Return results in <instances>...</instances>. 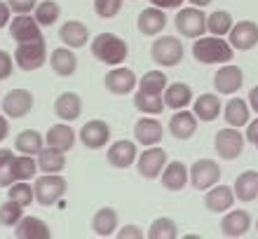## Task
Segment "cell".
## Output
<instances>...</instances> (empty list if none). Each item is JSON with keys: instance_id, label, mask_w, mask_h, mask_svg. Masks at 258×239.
<instances>
[{"instance_id": "cell-1", "label": "cell", "mask_w": 258, "mask_h": 239, "mask_svg": "<svg viewBox=\"0 0 258 239\" xmlns=\"http://www.w3.org/2000/svg\"><path fill=\"white\" fill-rule=\"evenodd\" d=\"M232 54H235L232 45L223 40L221 35H202V38H195V42H192V59L204 63V66L228 63L232 61Z\"/></svg>"}, {"instance_id": "cell-2", "label": "cell", "mask_w": 258, "mask_h": 239, "mask_svg": "<svg viewBox=\"0 0 258 239\" xmlns=\"http://www.w3.org/2000/svg\"><path fill=\"white\" fill-rule=\"evenodd\" d=\"M89 49H92L96 61L106 63V66H120V63L127 61L129 56L127 42L115 33H99L94 40L89 42Z\"/></svg>"}, {"instance_id": "cell-3", "label": "cell", "mask_w": 258, "mask_h": 239, "mask_svg": "<svg viewBox=\"0 0 258 239\" xmlns=\"http://www.w3.org/2000/svg\"><path fill=\"white\" fill-rule=\"evenodd\" d=\"M14 63H17V68L26 70V73L42 68L47 63V42H45V38H35V40H28V42H17Z\"/></svg>"}, {"instance_id": "cell-4", "label": "cell", "mask_w": 258, "mask_h": 239, "mask_svg": "<svg viewBox=\"0 0 258 239\" xmlns=\"http://www.w3.org/2000/svg\"><path fill=\"white\" fill-rule=\"evenodd\" d=\"M183 42L178 40L176 35H160L153 45H150V56L157 66L162 68H174L183 61Z\"/></svg>"}, {"instance_id": "cell-5", "label": "cell", "mask_w": 258, "mask_h": 239, "mask_svg": "<svg viewBox=\"0 0 258 239\" xmlns=\"http://www.w3.org/2000/svg\"><path fill=\"white\" fill-rule=\"evenodd\" d=\"M35 202L42 206H54L59 199L66 195L68 181L61 174H45V176H35L33 183Z\"/></svg>"}, {"instance_id": "cell-6", "label": "cell", "mask_w": 258, "mask_h": 239, "mask_svg": "<svg viewBox=\"0 0 258 239\" xmlns=\"http://www.w3.org/2000/svg\"><path fill=\"white\" fill-rule=\"evenodd\" d=\"M244 143H246V136L244 134H239V129L235 127H225V129L216 131V136H214V150L221 160H237L244 150Z\"/></svg>"}, {"instance_id": "cell-7", "label": "cell", "mask_w": 258, "mask_h": 239, "mask_svg": "<svg viewBox=\"0 0 258 239\" xmlns=\"http://www.w3.org/2000/svg\"><path fill=\"white\" fill-rule=\"evenodd\" d=\"M174 26L183 38H202L207 33V14L202 7H183L174 19Z\"/></svg>"}, {"instance_id": "cell-8", "label": "cell", "mask_w": 258, "mask_h": 239, "mask_svg": "<svg viewBox=\"0 0 258 239\" xmlns=\"http://www.w3.org/2000/svg\"><path fill=\"white\" fill-rule=\"evenodd\" d=\"M167 162H169V157H167L164 148L150 145V148H146V150L136 157V171H139L141 178H146V181H155V178H160V174H162V169L167 167Z\"/></svg>"}, {"instance_id": "cell-9", "label": "cell", "mask_w": 258, "mask_h": 239, "mask_svg": "<svg viewBox=\"0 0 258 239\" xmlns=\"http://www.w3.org/2000/svg\"><path fill=\"white\" fill-rule=\"evenodd\" d=\"M218 178H221V167L216 160L202 157L190 167V185L200 192H207L211 185H216Z\"/></svg>"}, {"instance_id": "cell-10", "label": "cell", "mask_w": 258, "mask_h": 239, "mask_svg": "<svg viewBox=\"0 0 258 239\" xmlns=\"http://www.w3.org/2000/svg\"><path fill=\"white\" fill-rule=\"evenodd\" d=\"M33 103L35 99L28 89H12V92L5 94L3 103H0V110L7 117H12V120H21V117H26L33 110Z\"/></svg>"}, {"instance_id": "cell-11", "label": "cell", "mask_w": 258, "mask_h": 239, "mask_svg": "<svg viewBox=\"0 0 258 239\" xmlns=\"http://www.w3.org/2000/svg\"><path fill=\"white\" fill-rule=\"evenodd\" d=\"M103 87H106V92H110V94L124 96V94H132V92L139 87V77H136V73L132 68L115 66L110 73H106Z\"/></svg>"}, {"instance_id": "cell-12", "label": "cell", "mask_w": 258, "mask_h": 239, "mask_svg": "<svg viewBox=\"0 0 258 239\" xmlns=\"http://www.w3.org/2000/svg\"><path fill=\"white\" fill-rule=\"evenodd\" d=\"M228 42L232 45V49L237 52H249L258 45V24L251 19L237 21L232 31L228 33Z\"/></svg>"}, {"instance_id": "cell-13", "label": "cell", "mask_w": 258, "mask_h": 239, "mask_svg": "<svg viewBox=\"0 0 258 239\" xmlns=\"http://www.w3.org/2000/svg\"><path fill=\"white\" fill-rule=\"evenodd\" d=\"M244 85V73L239 66L223 63L221 68L214 73V89L216 94H237Z\"/></svg>"}, {"instance_id": "cell-14", "label": "cell", "mask_w": 258, "mask_h": 239, "mask_svg": "<svg viewBox=\"0 0 258 239\" xmlns=\"http://www.w3.org/2000/svg\"><path fill=\"white\" fill-rule=\"evenodd\" d=\"M78 136H80L85 148H89V150H101L103 145L110 141V124L103 122V120H89V122L82 124V129Z\"/></svg>"}, {"instance_id": "cell-15", "label": "cell", "mask_w": 258, "mask_h": 239, "mask_svg": "<svg viewBox=\"0 0 258 239\" xmlns=\"http://www.w3.org/2000/svg\"><path fill=\"white\" fill-rule=\"evenodd\" d=\"M139 157V150H136V141H129V138H120L115 143H110L108 152H106V160H108L110 167L115 169H127L132 164H136Z\"/></svg>"}, {"instance_id": "cell-16", "label": "cell", "mask_w": 258, "mask_h": 239, "mask_svg": "<svg viewBox=\"0 0 258 239\" xmlns=\"http://www.w3.org/2000/svg\"><path fill=\"white\" fill-rule=\"evenodd\" d=\"M40 28L42 26L31 14H14L12 21H10V35H12L14 42H28L35 40V38H42Z\"/></svg>"}, {"instance_id": "cell-17", "label": "cell", "mask_w": 258, "mask_h": 239, "mask_svg": "<svg viewBox=\"0 0 258 239\" xmlns=\"http://www.w3.org/2000/svg\"><path fill=\"white\" fill-rule=\"evenodd\" d=\"M251 230V213L244 211V209H237V211H230L223 216L221 220V232L223 237H230V239H237V237H244L246 232Z\"/></svg>"}, {"instance_id": "cell-18", "label": "cell", "mask_w": 258, "mask_h": 239, "mask_svg": "<svg viewBox=\"0 0 258 239\" xmlns=\"http://www.w3.org/2000/svg\"><path fill=\"white\" fill-rule=\"evenodd\" d=\"M235 190H232L230 185H211L209 190H207V195H204V206L209 209L211 213H225L228 209H232V204H235Z\"/></svg>"}, {"instance_id": "cell-19", "label": "cell", "mask_w": 258, "mask_h": 239, "mask_svg": "<svg viewBox=\"0 0 258 239\" xmlns=\"http://www.w3.org/2000/svg\"><path fill=\"white\" fill-rule=\"evenodd\" d=\"M164 136L162 122L155 120V117H141L136 120L134 124V138L136 143H141L143 148H150V145H157Z\"/></svg>"}, {"instance_id": "cell-20", "label": "cell", "mask_w": 258, "mask_h": 239, "mask_svg": "<svg viewBox=\"0 0 258 239\" xmlns=\"http://www.w3.org/2000/svg\"><path fill=\"white\" fill-rule=\"evenodd\" d=\"M136 26H139V33L148 35V38H155L164 31L167 26V14H164L162 7H146L141 14H139V21H136Z\"/></svg>"}, {"instance_id": "cell-21", "label": "cell", "mask_w": 258, "mask_h": 239, "mask_svg": "<svg viewBox=\"0 0 258 239\" xmlns=\"http://www.w3.org/2000/svg\"><path fill=\"white\" fill-rule=\"evenodd\" d=\"M160 181H162V188H167L169 192H181L190 181V167H185L183 162H167V167L160 174Z\"/></svg>"}, {"instance_id": "cell-22", "label": "cell", "mask_w": 258, "mask_h": 239, "mask_svg": "<svg viewBox=\"0 0 258 239\" xmlns=\"http://www.w3.org/2000/svg\"><path fill=\"white\" fill-rule=\"evenodd\" d=\"M54 115L61 122H75L82 115V99L75 92H61L54 101Z\"/></svg>"}, {"instance_id": "cell-23", "label": "cell", "mask_w": 258, "mask_h": 239, "mask_svg": "<svg viewBox=\"0 0 258 239\" xmlns=\"http://www.w3.org/2000/svg\"><path fill=\"white\" fill-rule=\"evenodd\" d=\"M197 129V115L192 110H176L174 115L169 117V134L178 141H188V138L195 134Z\"/></svg>"}, {"instance_id": "cell-24", "label": "cell", "mask_w": 258, "mask_h": 239, "mask_svg": "<svg viewBox=\"0 0 258 239\" xmlns=\"http://www.w3.org/2000/svg\"><path fill=\"white\" fill-rule=\"evenodd\" d=\"M14 237L17 239H52V230L42 218L35 216H24L14 225Z\"/></svg>"}, {"instance_id": "cell-25", "label": "cell", "mask_w": 258, "mask_h": 239, "mask_svg": "<svg viewBox=\"0 0 258 239\" xmlns=\"http://www.w3.org/2000/svg\"><path fill=\"white\" fill-rule=\"evenodd\" d=\"M223 120L228 127H235V129H242L251 122V106L244 99H230L223 108Z\"/></svg>"}, {"instance_id": "cell-26", "label": "cell", "mask_w": 258, "mask_h": 239, "mask_svg": "<svg viewBox=\"0 0 258 239\" xmlns=\"http://www.w3.org/2000/svg\"><path fill=\"white\" fill-rule=\"evenodd\" d=\"M49 68L54 70L59 77H71L78 70V56L71 47H56L49 54Z\"/></svg>"}, {"instance_id": "cell-27", "label": "cell", "mask_w": 258, "mask_h": 239, "mask_svg": "<svg viewBox=\"0 0 258 239\" xmlns=\"http://www.w3.org/2000/svg\"><path fill=\"white\" fill-rule=\"evenodd\" d=\"M59 38H61V42L66 45V47L80 49L89 42V28L85 26L82 21L71 19V21H66V24H61V28H59Z\"/></svg>"}, {"instance_id": "cell-28", "label": "cell", "mask_w": 258, "mask_h": 239, "mask_svg": "<svg viewBox=\"0 0 258 239\" xmlns=\"http://www.w3.org/2000/svg\"><path fill=\"white\" fill-rule=\"evenodd\" d=\"M75 138H78V134L68 127V122H59V124H52L47 129V134H45V145L68 152L75 145Z\"/></svg>"}, {"instance_id": "cell-29", "label": "cell", "mask_w": 258, "mask_h": 239, "mask_svg": "<svg viewBox=\"0 0 258 239\" xmlns=\"http://www.w3.org/2000/svg\"><path fill=\"white\" fill-rule=\"evenodd\" d=\"M162 96H164V106H167V108H171V110L188 108V106L195 101L190 85H185V82H174V85H167V89H164Z\"/></svg>"}, {"instance_id": "cell-30", "label": "cell", "mask_w": 258, "mask_h": 239, "mask_svg": "<svg viewBox=\"0 0 258 239\" xmlns=\"http://www.w3.org/2000/svg\"><path fill=\"white\" fill-rule=\"evenodd\" d=\"M221 110H223V106H221L218 94H200L192 101V113L197 115L200 122H214L221 115Z\"/></svg>"}, {"instance_id": "cell-31", "label": "cell", "mask_w": 258, "mask_h": 239, "mask_svg": "<svg viewBox=\"0 0 258 239\" xmlns=\"http://www.w3.org/2000/svg\"><path fill=\"white\" fill-rule=\"evenodd\" d=\"M117 211L113 206H101L99 211L94 213V218H92V230H94L96 237H113L117 230Z\"/></svg>"}, {"instance_id": "cell-32", "label": "cell", "mask_w": 258, "mask_h": 239, "mask_svg": "<svg viewBox=\"0 0 258 239\" xmlns=\"http://www.w3.org/2000/svg\"><path fill=\"white\" fill-rule=\"evenodd\" d=\"M35 162H38V169L42 174H61L66 169V152L63 150H56V148H49L45 145L38 155H35Z\"/></svg>"}, {"instance_id": "cell-33", "label": "cell", "mask_w": 258, "mask_h": 239, "mask_svg": "<svg viewBox=\"0 0 258 239\" xmlns=\"http://www.w3.org/2000/svg\"><path fill=\"white\" fill-rule=\"evenodd\" d=\"M45 148V136L38 129H24L14 136V150L21 155H38Z\"/></svg>"}, {"instance_id": "cell-34", "label": "cell", "mask_w": 258, "mask_h": 239, "mask_svg": "<svg viewBox=\"0 0 258 239\" xmlns=\"http://www.w3.org/2000/svg\"><path fill=\"white\" fill-rule=\"evenodd\" d=\"M232 190H235V197L239 202H253L258 197V171H242L232 185Z\"/></svg>"}, {"instance_id": "cell-35", "label": "cell", "mask_w": 258, "mask_h": 239, "mask_svg": "<svg viewBox=\"0 0 258 239\" xmlns=\"http://www.w3.org/2000/svg\"><path fill=\"white\" fill-rule=\"evenodd\" d=\"M10 171H12V181L17 183V181H31V178H35V174L40 169H38V162L33 160V155H14Z\"/></svg>"}, {"instance_id": "cell-36", "label": "cell", "mask_w": 258, "mask_h": 239, "mask_svg": "<svg viewBox=\"0 0 258 239\" xmlns=\"http://www.w3.org/2000/svg\"><path fill=\"white\" fill-rule=\"evenodd\" d=\"M235 26V21H232V14L228 10H216V12L207 14V33L209 35H228Z\"/></svg>"}, {"instance_id": "cell-37", "label": "cell", "mask_w": 258, "mask_h": 239, "mask_svg": "<svg viewBox=\"0 0 258 239\" xmlns=\"http://www.w3.org/2000/svg\"><path fill=\"white\" fill-rule=\"evenodd\" d=\"M134 108L143 115H160L167 106H164L162 94H146V92H136L134 94Z\"/></svg>"}, {"instance_id": "cell-38", "label": "cell", "mask_w": 258, "mask_h": 239, "mask_svg": "<svg viewBox=\"0 0 258 239\" xmlns=\"http://www.w3.org/2000/svg\"><path fill=\"white\" fill-rule=\"evenodd\" d=\"M33 17L40 26H52V24H56L59 17H61V5L54 3V0H42V3L35 5Z\"/></svg>"}, {"instance_id": "cell-39", "label": "cell", "mask_w": 258, "mask_h": 239, "mask_svg": "<svg viewBox=\"0 0 258 239\" xmlns=\"http://www.w3.org/2000/svg\"><path fill=\"white\" fill-rule=\"evenodd\" d=\"M169 77L164 75L162 70H148L143 73V77L139 80V92H146V94H164V89L169 85Z\"/></svg>"}, {"instance_id": "cell-40", "label": "cell", "mask_w": 258, "mask_h": 239, "mask_svg": "<svg viewBox=\"0 0 258 239\" xmlns=\"http://www.w3.org/2000/svg\"><path fill=\"white\" fill-rule=\"evenodd\" d=\"M146 237L148 239H176L178 237V227L171 218L162 216V218H155L153 223H150Z\"/></svg>"}, {"instance_id": "cell-41", "label": "cell", "mask_w": 258, "mask_h": 239, "mask_svg": "<svg viewBox=\"0 0 258 239\" xmlns=\"http://www.w3.org/2000/svg\"><path fill=\"white\" fill-rule=\"evenodd\" d=\"M7 190H10L7 192V199H12V202L21 204L24 209H26L31 202H35V190L31 188L28 181H17V183H12Z\"/></svg>"}, {"instance_id": "cell-42", "label": "cell", "mask_w": 258, "mask_h": 239, "mask_svg": "<svg viewBox=\"0 0 258 239\" xmlns=\"http://www.w3.org/2000/svg\"><path fill=\"white\" fill-rule=\"evenodd\" d=\"M24 218V206L12 202V199H7L0 204V225L5 227H14L19 220Z\"/></svg>"}, {"instance_id": "cell-43", "label": "cell", "mask_w": 258, "mask_h": 239, "mask_svg": "<svg viewBox=\"0 0 258 239\" xmlns=\"http://www.w3.org/2000/svg\"><path fill=\"white\" fill-rule=\"evenodd\" d=\"M12 160H14V152L10 148H0V188H10L14 183L12 181Z\"/></svg>"}, {"instance_id": "cell-44", "label": "cell", "mask_w": 258, "mask_h": 239, "mask_svg": "<svg viewBox=\"0 0 258 239\" xmlns=\"http://www.w3.org/2000/svg\"><path fill=\"white\" fill-rule=\"evenodd\" d=\"M124 0H94V12L101 19H113L120 14Z\"/></svg>"}, {"instance_id": "cell-45", "label": "cell", "mask_w": 258, "mask_h": 239, "mask_svg": "<svg viewBox=\"0 0 258 239\" xmlns=\"http://www.w3.org/2000/svg\"><path fill=\"white\" fill-rule=\"evenodd\" d=\"M14 66H17L14 56L10 52H5V49H0V80H7V77L12 75Z\"/></svg>"}, {"instance_id": "cell-46", "label": "cell", "mask_w": 258, "mask_h": 239, "mask_svg": "<svg viewBox=\"0 0 258 239\" xmlns=\"http://www.w3.org/2000/svg\"><path fill=\"white\" fill-rule=\"evenodd\" d=\"M7 5L14 14H31L38 5V0H7Z\"/></svg>"}, {"instance_id": "cell-47", "label": "cell", "mask_w": 258, "mask_h": 239, "mask_svg": "<svg viewBox=\"0 0 258 239\" xmlns=\"http://www.w3.org/2000/svg\"><path fill=\"white\" fill-rule=\"evenodd\" d=\"M115 234L120 239H143V230L139 225H124L122 230H117Z\"/></svg>"}, {"instance_id": "cell-48", "label": "cell", "mask_w": 258, "mask_h": 239, "mask_svg": "<svg viewBox=\"0 0 258 239\" xmlns=\"http://www.w3.org/2000/svg\"><path fill=\"white\" fill-rule=\"evenodd\" d=\"M10 17H12V10L7 5V0H0V28H5L10 24Z\"/></svg>"}, {"instance_id": "cell-49", "label": "cell", "mask_w": 258, "mask_h": 239, "mask_svg": "<svg viewBox=\"0 0 258 239\" xmlns=\"http://www.w3.org/2000/svg\"><path fill=\"white\" fill-rule=\"evenodd\" d=\"M246 141H249V143H253L256 145V141H258V117L256 120H253V122H249L246 124Z\"/></svg>"}, {"instance_id": "cell-50", "label": "cell", "mask_w": 258, "mask_h": 239, "mask_svg": "<svg viewBox=\"0 0 258 239\" xmlns=\"http://www.w3.org/2000/svg\"><path fill=\"white\" fill-rule=\"evenodd\" d=\"M150 5L162 7V10H174V7L183 5V0H150Z\"/></svg>"}, {"instance_id": "cell-51", "label": "cell", "mask_w": 258, "mask_h": 239, "mask_svg": "<svg viewBox=\"0 0 258 239\" xmlns=\"http://www.w3.org/2000/svg\"><path fill=\"white\" fill-rule=\"evenodd\" d=\"M10 136V122H7V115L0 110V143Z\"/></svg>"}, {"instance_id": "cell-52", "label": "cell", "mask_w": 258, "mask_h": 239, "mask_svg": "<svg viewBox=\"0 0 258 239\" xmlns=\"http://www.w3.org/2000/svg\"><path fill=\"white\" fill-rule=\"evenodd\" d=\"M246 99H249V106H251V110L258 115V85L251 89V92H249V96H246Z\"/></svg>"}, {"instance_id": "cell-53", "label": "cell", "mask_w": 258, "mask_h": 239, "mask_svg": "<svg viewBox=\"0 0 258 239\" xmlns=\"http://www.w3.org/2000/svg\"><path fill=\"white\" fill-rule=\"evenodd\" d=\"M214 0H190V5L192 7H207V5H211Z\"/></svg>"}, {"instance_id": "cell-54", "label": "cell", "mask_w": 258, "mask_h": 239, "mask_svg": "<svg viewBox=\"0 0 258 239\" xmlns=\"http://www.w3.org/2000/svg\"><path fill=\"white\" fill-rule=\"evenodd\" d=\"M256 232H258V220H256Z\"/></svg>"}, {"instance_id": "cell-55", "label": "cell", "mask_w": 258, "mask_h": 239, "mask_svg": "<svg viewBox=\"0 0 258 239\" xmlns=\"http://www.w3.org/2000/svg\"><path fill=\"white\" fill-rule=\"evenodd\" d=\"M256 148H258V141H256Z\"/></svg>"}]
</instances>
